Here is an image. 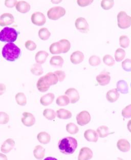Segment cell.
I'll use <instances>...</instances> for the list:
<instances>
[{"instance_id":"cell-1","label":"cell","mask_w":131,"mask_h":160,"mask_svg":"<svg viewBox=\"0 0 131 160\" xmlns=\"http://www.w3.org/2000/svg\"><path fill=\"white\" fill-rule=\"evenodd\" d=\"M77 141L73 137H68L59 140L58 147L59 151L66 155L72 154L75 152L77 147Z\"/></svg>"},{"instance_id":"cell-2","label":"cell","mask_w":131,"mask_h":160,"mask_svg":"<svg viewBox=\"0 0 131 160\" xmlns=\"http://www.w3.org/2000/svg\"><path fill=\"white\" fill-rule=\"evenodd\" d=\"M2 54L5 59L9 61H15L19 58L21 55V50L13 43H8L5 45Z\"/></svg>"},{"instance_id":"cell-3","label":"cell","mask_w":131,"mask_h":160,"mask_svg":"<svg viewBox=\"0 0 131 160\" xmlns=\"http://www.w3.org/2000/svg\"><path fill=\"white\" fill-rule=\"evenodd\" d=\"M18 32L13 28L6 27L0 32V41L13 43L17 39Z\"/></svg>"},{"instance_id":"cell-4","label":"cell","mask_w":131,"mask_h":160,"mask_svg":"<svg viewBox=\"0 0 131 160\" xmlns=\"http://www.w3.org/2000/svg\"><path fill=\"white\" fill-rule=\"evenodd\" d=\"M117 24L121 29H127L131 26V17L124 11L120 12L117 15Z\"/></svg>"},{"instance_id":"cell-5","label":"cell","mask_w":131,"mask_h":160,"mask_svg":"<svg viewBox=\"0 0 131 160\" xmlns=\"http://www.w3.org/2000/svg\"><path fill=\"white\" fill-rule=\"evenodd\" d=\"M66 10L61 6H56L50 9L47 12V16L49 19L57 20L65 16Z\"/></svg>"},{"instance_id":"cell-6","label":"cell","mask_w":131,"mask_h":160,"mask_svg":"<svg viewBox=\"0 0 131 160\" xmlns=\"http://www.w3.org/2000/svg\"><path fill=\"white\" fill-rule=\"evenodd\" d=\"M75 25L78 31L82 33H87L89 31V25L84 18H77L75 21Z\"/></svg>"},{"instance_id":"cell-7","label":"cell","mask_w":131,"mask_h":160,"mask_svg":"<svg viewBox=\"0 0 131 160\" xmlns=\"http://www.w3.org/2000/svg\"><path fill=\"white\" fill-rule=\"evenodd\" d=\"M77 121L78 125L83 126L89 123L91 121V115L88 111H82L77 115Z\"/></svg>"},{"instance_id":"cell-8","label":"cell","mask_w":131,"mask_h":160,"mask_svg":"<svg viewBox=\"0 0 131 160\" xmlns=\"http://www.w3.org/2000/svg\"><path fill=\"white\" fill-rule=\"evenodd\" d=\"M31 19L32 23L37 26H43L46 22L45 15L40 12H35L33 13Z\"/></svg>"},{"instance_id":"cell-9","label":"cell","mask_w":131,"mask_h":160,"mask_svg":"<svg viewBox=\"0 0 131 160\" xmlns=\"http://www.w3.org/2000/svg\"><path fill=\"white\" fill-rule=\"evenodd\" d=\"M96 80L100 86H107L111 80L110 73L108 72H101L100 74L97 76Z\"/></svg>"},{"instance_id":"cell-10","label":"cell","mask_w":131,"mask_h":160,"mask_svg":"<svg viewBox=\"0 0 131 160\" xmlns=\"http://www.w3.org/2000/svg\"><path fill=\"white\" fill-rule=\"evenodd\" d=\"M23 117L21 119L24 125L26 127H31L35 123V118L32 114L29 112H25L23 113Z\"/></svg>"},{"instance_id":"cell-11","label":"cell","mask_w":131,"mask_h":160,"mask_svg":"<svg viewBox=\"0 0 131 160\" xmlns=\"http://www.w3.org/2000/svg\"><path fill=\"white\" fill-rule=\"evenodd\" d=\"M65 95L69 98L71 103L74 104L79 101L80 98L79 93L77 89L74 88H69L65 92Z\"/></svg>"},{"instance_id":"cell-12","label":"cell","mask_w":131,"mask_h":160,"mask_svg":"<svg viewBox=\"0 0 131 160\" xmlns=\"http://www.w3.org/2000/svg\"><path fill=\"white\" fill-rule=\"evenodd\" d=\"M15 22V18L9 13H3L0 16V26H8Z\"/></svg>"},{"instance_id":"cell-13","label":"cell","mask_w":131,"mask_h":160,"mask_svg":"<svg viewBox=\"0 0 131 160\" xmlns=\"http://www.w3.org/2000/svg\"><path fill=\"white\" fill-rule=\"evenodd\" d=\"M93 157V152L91 149L88 147H83L81 148L78 160H90Z\"/></svg>"},{"instance_id":"cell-14","label":"cell","mask_w":131,"mask_h":160,"mask_svg":"<svg viewBox=\"0 0 131 160\" xmlns=\"http://www.w3.org/2000/svg\"><path fill=\"white\" fill-rule=\"evenodd\" d=\"M15 146V141L12 138H8L4 142L2 145L1 150L3 153H7L13 149Z\"/></svg>"},{"instance_id":"cell-15","label":"cell","mask_w":131,"mask_h":160,"mask_svg":"<svg viewBox=\"0 0 131 160\" xmlns=\"http://www.w3.org/2000/svg\"><path fill=\"white\" fill-rule=\"evenodd\" d=\"M85 56L83 52L80 51H76L73 52L70 56V61L74 64H78L84 61Z\"/></svg>"},{"instance_id":"cell-16","label":"cell","mask_w":131,"mask_h":160,"mask_svg":"<svg viewBox=\"0 0 131 160\" xmlns=\"http://www.w3.org/2000/svg\"><path fill=\"white\" fill-rule=\"evenodd\" d=\"M50 85L47 82L44 76L40 77V78L38 80L36 84V87L38 90L42 93L47 91L50 87Z\"/></svg>"},{"instance_id":"cell-17","label":"cell","mask_w":131,"mask_h":160,"mask_svg":"<svg viewBox=\"0 0 131 160\" xmlns=\"http://www.w3.org/2000/svg\"><path fill=\"white\" fill-rule=\"evenodd\" d=\"M84 137L88 141L96 143L98 141L97 133L92 129L87 130L84 133Z\"/></svg>"},{"instance_id":"cell-18","label":"cell","mask_w":131,"mask_h":160,"mask_svg":"<svg viewBox=\"0 0 131 160\" xmlns=\"http://www.w3.org/2000/svg\"><path fill=\"white\" fill-rule=\"evenodd\" d=\"M16 9L21 13H26L29 12L31 6L29 3L24 1H21L17 2L16 5Z\"/></svg>"},{"instance_id":"cell-19","label":"cell","mask_w":131,"mask_h":160,"mask_svg":"<svg viewBox=\"0 0 131 160\" xmlns=\"http://www.w3.org/2000/svg\"><path fill=\"white\" fill-rule=\"evenodd\" d=\"M117 147L120 152H126L130 150L131 145L129 142L125 139L118 140L117 143Z\"/></svg>"},{"instance_id":"cell-20","label":"cell","mask_w":131,"mask_h":160,"mask_svg":"<svg viewBox=\"0 0 131 160\" xmlns=\"http://www.w3.org/2000/svg\"><path fill=\"white\" fill-rule=\"evenodd\" d=\"M119 98V93L117 89H112L109 90L106 94V98L110 102H116Z\"/></svg>"},{"instance_id":"cell-21","label":"cell","mask_w":131,"mask_h":160,"mask_svg":"<svg viewBox=\"0 0 131 160\" xmlns=\"http://www.w3.org/2000/svg\"><path fill=\"white\" fill-rule=\"evenodd\" d=\"M54 98V94L51 93H48L40 98V103L43 105L44 106H48L53 102Z\"/></svg>"},{"instance_id":"cell-22","label":"cell","mask_w":131,"mask_h":160,"mask_svg":"<svg viewBox=\"0 0 131 160\" xmlns=\"http://www.w3.org/2000/svg\"><path fill=\"white\" fill-rule=\"evenodd\" d=\"M33 154L37 160H42L45 157V149L42 146L37 145L33 150Z\"/></svg>"},{"instance_id":"cell-23","label":"cell","mask_w":131,"mask_h":160,"mask_svg":"<svg viewBox=\"0 0 131 160\" xmlns=\"http://www.w3.org/2000/svg\"><path fill=\"white\" fill-rule=\"evenodd\" d=\"M49 56V54L46 52L44 51H40L38 52L35 55V61L37 63L42 64L46 61L47 58Z\"/></svg>"},{"instance_id":"cell-24","label":"cell","mask_w":131,"mask_h":160,"mask_svg":"<svg viewBox=\"0 0 131 160\" xmlns=\"http://www.w3.org/2000/svg\"><path fill=\"white\" fill-rule=\"evenodd\" d=\"M39 142L43 144H48L51 141V136L46 132H40L37 135Z\"/></svg>"},{"instance_id":"cell-25","label":"cell","mask_w":131,"mask_h":160,"mask_svg":"<svg viewBox=\"0 0 131 160\" xmlns=\"http://www.w3.org/2000/svg\"><path fill=\"white\" fill-rule=\"evenodd\" d=\"M117 90L122 94H128L129 93L128 84L124 80H120L117 82L116 84Z\"/></svg>"},{"instance_id":"cell-26","label":"cell","mask_w":131,"mask_h":160,"mask_svg":"<svg viewBox=\"0 0 131 160\" xmlns=\"http://www.w3.org/2000/svg\"><path fill=\"white\" fill-rule=\"evenodd\" d=\"M44 77L47 82L50 86H54L55 84H57L58 82V76H56V75L54 73L49 72L45 75Z\"/></svg>"},{"instance_id":"cell-27","label":"cell","mask_w":131,"mask_h":160,"mask_svg":"<svg viewBox=\"0 0 131 160\" xmlns=\"http://www.w3.org/2000/svg\"><path fill=\"white\" fill-rule=\"evenodd\" d=\"M58 118L60 119H67L72 118V113L69 111L64 109H60L56 111Z\"/></svg>"},{"instance_id":"cell-28","label":"cell","mask_w":131,"mask_h":160,"mask_svg":"<svg viewBox=\"0 0 131 160\" xmlns=\"http://www.w3.org/2000/svg\"><path fill=\"white\" fill-rule=\"evenodd\" d=\"M63 59L61 56H56L51 57L50 63L52 66L56 68H62L63 64Z\"/></svg>"},{"instance_id":"cell-29","label":"cell","mask_w":131,"mask_h":160,"mask_svg":"<svg viewBox=\"0 0 131 160\" xmlns=\"http://www.w3.org/2000/svg\"><path fill=\"white\" fill-rule=\"evenodd\" d=\"M50 52L52 54H60L62 53V48L59 42L52 43L49 48Z\"/></svg>"},{"instance_id":"cell-30","label":"cell","mask_w":131,"mask_h":160,"mask_svg":"<svg viewBox=\"0 0 131 160\" xmlns=\"http://www.w3.org/2000/svg\"><path fill=\"white\" fill-rule=\"evenodd\" d=\"M30 71L32 74L35 76H40L44 73L43 69L41 64L39 63L33 64L31 67Z\"/></svg>"},{"instance_id":"cell-31","label":"cell","mask_w":131,"mask_h":160,"mask_svg":"<svg viewBox=\"0 0 131 160\" xmlns=\"http://www.w3.org/2000/svg\"><path fill=\"white\" fill-rule=\"evenodd\" d=\"M39 38L43 41L49 39L51 36V33L46 28H42L40 29L38 32Z\"/></svg>"},{"instance_id":"cell-32","label":"cell","mask_w":131,"mask_h":160,"mask_svg":"<svg viewBox=\"0 0 131 160\" xmlns=\"http://www.w3.org/2000/svg\"><path fill=\"white\" fill-rule=\"evenodd\" d=\"M56 103L59 106H66L70 103L69 98L66 95H62L57 98Z\"/></svg>"},{"instance_id":"cell-33","label":"cell","mask_w":131,"mask_h":160,"mask_svg":"<svg viewBox=\"0 0 131 160\" xmlns=\"http://www.w3.org/2000/svg\"><path fill=\"white\" fill-rule=\"evenodd\" d=\"M97 132L101 138H104L110 134L109 129L108 127L105 126H101L97 129Z\"/></svg>"},{"instance_id":"cell-34","label":"cell","mask_w":131,"mask_h":160,"mask_svg":"<svg viewBox=\"0 0 131 160\" xmlns=\"http://www.w3.org/2000/svg\"><path fill=\"white\" fill-rule=\"evenodd\" d=\"M16 99L18 105L21 106H24L27 103V98L23 93L20 92L16 94Z\"/></svg>"},{"instance_id":"cell-35","label":"cell","mask_w":131,"mask_h":160,"mask_svg":"<svg viewBox=\"0 0 131 160\" xmlns=\"http://www.w3.org/2000/svg\"><path fill=\"white\" fill-rule=\"evenodd\" d=\"M43 115L48 120L51 121V120H54L56 118V113H55L54 110L46 109L44 111Z\"/></svg>"},{"instance_id":"cell-36","label":"cell","mask_w":131,"mask_h":160,"mask_svg":"<svg viewBox=\"0 0 131 160\" xmlns=\"http://www.w3.org/2000/svg\"><path fill=\"white\" fill-rule=\"evenodd\" d=\"M125 52L122 48H118L115 53V58L117 62H121L125 57Z\"/></svg>"},{"instance_id":"cell-37","label":"cell","mask_w":131,"mask_h":160,"mask_svg":"<svg viewBox=\"0 0 131 160\" xmlns=\"http://www.w3.org/2000/svg\"><path fill=\"white\" fill-rule=\"evenodd\" d=\"M101 7L104 10H108L112 8L114 6V0H102L101 2Z\"/></svg>"},{"instance_id":"cell-38","label":"cell","mask_w":131,"mask_h":160,"mask_svg":"<svg viewBox=\"0 0 131 160\" xmlns=\"http://www.w3.org/2000/svg\"><path fill=\"white\" fill-rule=\"evenodd\" d=\"M130 40L128 37L123 35L120 37L119 45L123 48H127L130 45Z\"/></svg>"},{"instance_id":"cell-39","label":"cell","mask_w":131,"mask_h":160,"mask_svg":"<svg viewBox=\"0 0 131 160\" xmlns=\"http://www.w3.org/2000/svg\"><path fill=\"white\" fill-rule=\"evenodd\" d=\"M62 48V53H66L71 48L70 42L68 40L62 39L59 41Z\"/></svg>"},{"instance_id":"cell-40","label":"cell","mask_w":131,"mask_h":160,"mask_svg":"<svg viewBox=\"0 0 131 160\" xmlns=\"http://www.w3.org/2000/svg\"><path fill=\"white\" fill-rule=\"evenodd\" d=\"M66 130L71 134H77L79 131L78 127L75 124L70 122L66 126Z\"/></svg>"},{"instance_id":"cell-41","label":"cell","mask_w":131,"mask_h":160,"mask_svg":"<svg viewBox=\"0 0 131 160\" xmlns=\"http://www.w3.org/2000/svg\"><path fill=\"white\" fill-rule=\"evenodd\" d=\"M89 62L91 66L96 67L101 63V60L100 57L96 55H93L89 59Z\"/></svg>"},{"instance_id":"cell-42","label":"cell","mask_w":131,"mask_h":160,"mask_svg":"<svg viewBox=\"0 0 131 160\" xmlns=\"http://www.w3.org/2000/svg\"><path fill=\"white\" fill-rule=\"evenodd\" d=\"M103 62L105 65L109 67H112L115 64V60L110 55H106L103 58Z\"/></svg>"},{"instance_id":"cell-43","label":"cell","mask_w":131,"mask_h":160,"mask_svg":"<svg viewBox=\"0 0 131 160\" xmlns=\"http://www.w3.org/2000/svg\"><path fill=\"white\" fill-rule=\"evenodd\" d=\"M122 116L125 118H131V104L125 107L122 110L121 113Z\"/></svg>"},{"instance_id":"cell-44","label":"cell","mask_w":131,"mask_h":160,"mask_svg":"<svg viewBox=\"0 0 131 160\" xmlns=\"http://www.w3.org/2000/svg\"><path fill=\"white\" fill-rule=\"evenodd\" d=\"M122 68L125 71L131 72V59H126L122 62Z\"/></svg>"},{"instance_id":"cell-45","label":"cell","mask_w":131,"mask_h":160,"mask_svg":"<svg viewBox=\"0 0 131 160\" xmlns=\"http://www.w3.org/2000/svg\"><path fill=\"white\" fill-rule=\"evenodd\" d=\"M9 121V117L7 114L4 112H0V124H7Z\"/></svg>"},{"instance_id":"cell-46","label":"cell","mask_w":131,"mask_h":160,"mask_svg":"<svg viewBox=\"0 0 131 160\" xmlns=\"http://www.w3.org/2000/svg\"><path fill=\"white\" fill-rule=\"evenodd\" d=\"M25 45L27 50L31 51H35L37 47L36 43L31 40H28L26 41Z\"/></svg>"},{"instance_id":"cell-47","label":"cell","mask_w":131,"mask_h":160,"mask_svg":"<svg viewBox=\"0 0 131 160\" xmlns=\"http://www.w3.org/2000/svg\"><path fill=\"white\" fill-rule=\"evenodd\" d=\"M93 1L94 0H77V3L80 7L85 8L91 5Z\"/></svg>"},{"instance_id":"cell-48","label":"cell","mask_w":131,"mask_h":160,"mask_svg":"<svg viewBox=\"0 0 131 160\" xmlns=\"http://www.w3.org/2000/svg\"><path fill=\"white\" fill-rule=\"evenodd\" d=\"M54 73L58 76V81L59 82H63L65 78H66V74L63 71H56L54 72Z\"/></svg>"},{"instance_id":"cell-49","label":"cell","mask_w":131,"mask_h":160,"mask_svg":"<svg viewBox=\"0 0 131 160\" xmlns=\"http://www.w3.org/2000/svg\"><path fill=\"white\" fill-rule=\"evenodd\" d=\"M17 0H5V5L8 8H13L17 4Z\"/></svg>"},{"instance_id":"cell-50","label":"cell","mask_w":131,"mask_h":160,"mask_svg":"<svg viewBox=\"0 0 131 160\" xmlns=\"http://www.w3.org/2000/svg\"><path fill=\"white\" fill-rule=\"evenodd\" d=\"M6 91V86L3 83H0V96H1Z\"/></svg>"},{"instance_id":"cell-51","label":"cell","mask_w":131,"mask_h":160,"mask_svg":"<svg viewBox=\"0 0 131 160\" xmlns=\"http://www.w3.org/2000/svg\"><path fill=\"white\" fill-rule=\"evenodd\" d=\"M0 160H8L7 157L6 155L0 153Z\"/></svg>"},{"instance_id":"cell-52","label":"cell","mask_w":131,"mask_h":160,"mask_svg":"<svg viewBox=\"0 0 131 160\" xmlns=\"http://www.w3.org/2000/svg\"><path fill=\"white\" fill-rule=\"evenodd\" d=\"M63 0H51V1L52 2L53 4H58L59 3H61Z\"/></svg>"},{"instance_id":"cell-53","label":"cell","mask_w":131,"mask_h":160,"mask_svg":"<svg viewBox=\"0 0 131 160\" xmlns=\"http://www.w3.org/2000/svg\"><path fill=\"white\" fill-rule=\"evenodd\" d=\"M127 126H128V129L131 133V119L129 121L128 125Z\"/></svg>"},{"instance_id":"cell-54","label":"cell","mask_w":131,"mask_h":160,"mask_svg":"<svg viewBox=\"0 0 131 160\" xmlns=\"http://www.w3.org/2000/svg\"><path fill=\"white\" fill-rule=\"evenodd\" d=\"M44 160H58V159L52 157H47L45 158Z\"/></svg>"},{"instance_id":"cell-55","label":"cell","mask_w":131,"mask_h":160,"mask_svg":"<svg viewBox=\"0 0 131 160\" xmlns=\"http://www.w3.org/2000/svg\"><path fill=\"white\" fill-rule=\"evenodd\" d=\"M130 86H131V84H130Z\"/></svg>"}]
</instances>
